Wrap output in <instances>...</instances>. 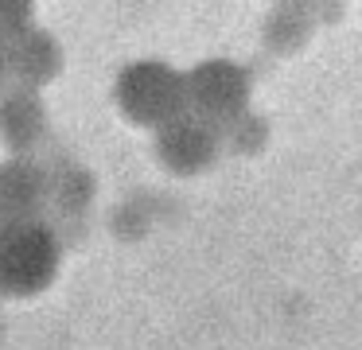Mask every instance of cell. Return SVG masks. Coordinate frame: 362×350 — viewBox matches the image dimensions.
<instances>
[{"label": "cell", "instance_id": "obj_2", "mask_svg": "<svg viewBox=\"0 0 362 350\" xmlns=\"http://www.w3.org/2000/svg\"><path fill=\"white\" fill-rule=\"evenodd\" d=\"M113 101H117L121 117L129 124H141V129H152V132L187 113L183 74L156 59L129 62L113 82Z\"/></svg>", "mask_w": 362, "mask_h": 350}, {"label": "cell", "instance_id": "obj_7", "mask_svg": "<svg viewBox=\"0 0 362 350\" xmlns=\"http://www.w3.org/2000/svg\"><path fill=\"white\" fill-rule=\"evenodd\" d=\"M63 70V51H59L55 35L43 28H32L8 43V74H12V86H24V90H35L47 86L51 78H59Z\"/></svg>", "mask_w": 362, "mask_h": 350}, {"label": "cell", "instance_id": "obj_5", "mask_svg": "<svg viewBox=\"0 0 362 350\" xmlns=\"http://www.w3.org/2000/svg\"><path fill=\"white\" fill-rule=\"evenodd\" d=\"M218 148H222L218 129H211L206 121H199L191 113H183L180 121L152 132V152L175 175H195V171H203L218 156Z\"/></svg>", "mask_w": 362, "mask_h": 350}, {"label": "cell", "instance_id": "obj_4", "mask_svg": "<svg viewBox=\"0 0 362 350\" xmlns=\"http://www.w3.org/2000/svg\"><path fill=\"white\" fill-rule=\"evenodd\" d=\"M51 206V179L40 156H12L0 163V222H43Z\"/></svg>", "mask_w": 362, "mask_h": 350}, {"label": "cell", "instance_id": "obj_6", "mask_svg": "<svg viewBox=\"0 0 362 350\" xmlns=\"http://www.w3.org/2000/svg\"><path fill=\"white\" fill-rule=\"evenodd\" d=\"M47 105L35 90L8 86L0 90V140L12 148V156H35L47 144Z\"/></svg>", "mask_w": 362, "mask_h": 350}, {"label": "cell", "instance_id": "obj_10", "mask_svg": "<svg viewBox=\"0 0 362 350\" xmlns=\"http://www.w3.org/2000/svg\"><path fill=\"white\" fill-rule=\"evenodd\" d=\"M35 8L32 4H24V0H0V43L8 47V43H16L24 31H32L35 28Z\"/></svg>", "mask_w": 362, "mask_h": 350}, {"label": "cell", "instance_id": "obj_9", "mask_svg": "<svg viewBox=\"0 0 362 350\" xmlns=\"http://www.w3.org/2000/svg\"><path fill=\"white\" fill-rule=\"evenodd\" d=\"M265 136H269L265 117H261V113H250V109H245L242 117H234L230 124H222V129H218V140L230 148V152H257V148L265 144Z\"/></svg>", "mask_w": 362, "mask_h": 350}, {"label": "cell", "instance_id": "obj_8", "mask_svg": "<svg viewBox=\"0 0 362 350\" xmlns=\"http://www.w3.org/2000/svg\"><path fill=\"white\" fill-rule=\"evenodd\" d=\"M43 168H47V179H51V206H55V214L63 218V222L78 218L82 210L94 202V175H90L82 163H74L63 156V160H51V163H43Z\"/></svg>", "mask_w": 362, "mask_h": 350}, {"label": "cell", "instance_id": "obj_11", "mask_svg": "<svg viewBox=\"0 0 362 350\" xmlns=\"http://www.w3.org/2000/svg\"><path fill=\"white\" fill-rule=\"evenodd\" d=\"M12 86V74H8V47L0 43V90H8Z\"/></svg>", "mask_w": 362, "mask_h": 350}, {"label": "cell", "instance_id": "obj_1", "mask_svg": "<svg viewBox=\"0 0 362 350\" xmlns=\"http://www.w3.org/2000/svg\"><path fill=\"white\" fill-rule=\"evenodd\" d=\"M59 261L63 245L47 222H0V296H40L51 288Z\"/></svg>", "mask_w": 362, "mask_h": 350}, {"label": "cell", "instance_id": "obj_3", "mask_svg": "<svg viewBox=\"0 0 362 350\" xmlns=\"http://www.w3.org/2000/svg\"><path fill=\"white\" fill-rule=\"evenodd\" d=\"M187 113L222 129L250 109V74L230 59H203L183 74Z\"/></svg>", "mask_w": 362, "mask_h": 350}]
</instances>
